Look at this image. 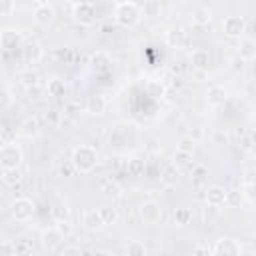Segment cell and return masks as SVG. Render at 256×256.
Returning <instances> with one entry per match:
<instances>
[{
	"label": "cell",
	"instance_id": "6da1fadb",
	"mask_svg": "<svg viewBox=\"0 0 256 256\" xmlns=\"http://www.w3.org/2000/svg\"><path fill=\"white\" fill-rule=\"evenodd\" d=\"M70 160H72L76 172L88 174V172H92L94 166L98 164V152H96V148H92V146H88V144H80V146H76V148L72 150V158H70Z\"/></svg>",
	"mask_w": 256,
	"mask_h": 256
},
{
	"label": "cell",
	"instance_id": "7a4b0ae2",
	"mask_svg": "<svg viewBox=\"0 0 256 256\" xmlns=\"http://www.w3.org/2000/svg\"><path fill=\"white\" fill-rule=\"evenodd\" d=\"M140 6L136 2H118L114 4V20L120 24V26H134L140 22Z\"/></svg>",
	"mask_w": 256,
	"mask_h": 256
},
{
	"label": "cell",
	"instance_id": "3957f363",
	"mask_svg": "<svg viewBox=\"0 0 256 256\" xmlns=\"http://www.w3.org/2000/svg\"><path fill=\"white\" fill-rule=\"evenodd\" d=\"M10 212H12V218L18 220V222H26L34 216L36 212V204L26 198V196H20V198H14L12 204H10Z\"/></svg>",
	"mask_w": 256,
	"mask_h": 256
},
{
	"label": "cell",
	"instance_id": "277c9868",
	"mask_svg": "<svg viewBox=\"0 0 256 256\" xmlns=\"http://www.w3.org/2000/svg\"><path fill=\"white\" fill-rule=\"evenodd\" d=\"M22 164V150L14 144H2L0 148V166L2 170H14Z\"/></svg>",
	"mask_w": 256,
	"mask_h": 256
},
{
	"label": "cell",
	"instance_id": "5b68a950",
	"mask_svg": "<svg viewBox=\"0 0 256 256\" xmlns=\"http://www.w3.org/2000/svg\"><path fill=\"white\" fill-rule=\"evenodd\" d=\"M72 16H74V22H76V24L90 26V24L96 20V6H94L92 2H80V4H74V8H72Z\"/></svg>",
	"mask_w": 256,
	"mask_h": 256
},
{
	"label": "cell",
	"instance_id": "8992f818",
	"mask_svg": "<svg viewBox=\"0 0 256 256\" xmlns=\"http://www.w3.org/2000/svg\"><path fill=\"white\" fill-rule=\"evenodd\" d=\"M32 16H34V22H36V24H40V26H50V24L54 22V18H56V10H54V6L48 4V2H36Z\"/></svg>",
	"mask_w": 256,
	"mask_h": 256
},
{
	"label": "cell",
	"instance_id": "52a82bcc",
	"mask_svg": "<svg viewBox=\"0 0 256 256\" xmlns=\"http://www.w3.org/2000/svg\"><path fill=\"white\" fill-rule=\"evenodd\" d=\"M222 30L230 38H240L246 32V20L242 16H226L222 22Z\"/></svg>",
	"mask_w": 256,
	"mask_h": 256
},
{
	"label": "cell",
	"instance_id": "ba28073f",
	"mask_svg": "<svg viewBox=\"0 0 256 256\" xmlns=\"http://www.w3.org/2000/svg\"><path fill=\"white\" fill-rule=\"evenodd\" d=\"M162 216V208L156 200H146L140 204V218L144 224H156Z\"/></svg>",
	"mask_w": 256,
	"mask_h": 256
},
{
	"label": "cell",
	"instance_id": "9c48e42d",
	"mask_svg": "<svg viewBox=\"0 0 256 256\" xmlns=\"http://www.w3.org/2000/svg\"><path fill=\"white\" fill-rule=\"evenodd\" d=\"M62 240H64V236H62V232H60L56 226L44 228L42 234H40V244H42V248L48 250V252L56 250V248L62 244Z\"/></svg>",
	"mask_w": 256,
	"mask_h": 256
},
{
	"label": "cell",
	"instance_id": "30bf717a",
	"mask_svg": "<svg viewBox=\"0 0 256 256\" xmlns=\"http://www.w3.org/2000/svg\"><path fill=\"white\" fill-rule=\"evenodd\" d=\"M214 256H240V246L234 238H220L214 244Z\"/></svg>",
	"mask_w": 256,
	"mask_h": 256
},
{
	"label": "cell",
	"instance_id": "8fae6325",
	"mask_svg": "<svg viewBox=\"0 0 256 256\" xmlns=\"http://www.w3.org/2000/svg\"><path fill=\"white\" fill-rule=\"evenodd\" d=\"M98 190H100L102 196L108 198V200H118V198L122 196V188H120V184L114 182L112 178H102V180L98 182Z\"/></svg>",
	"mask_w": 256,
	"mask_h": 256
},
{
	"label": "cell",
	"instance_id": "7c38bea8",
	"mask_svg": "<svg viewBox=\"0 0 256 256\" xmlns=\"http://www.w3.org/2000/svg\"><path fill=\"white\" fill-rule=\"evenodd\" d=\"M90 68L94 70V72H108L110 70V66H112V58L106 54V52H102V50H98V52H94L92 56H90Z\"/></svg>",
	"mask_w": 256,
	"mask_h": 256
},
{
	"label": "cell",
	"instance_id": "4fadbf2b",
	"mask_svg": "<svg viewBox=\"0 0 256 256\" xmlns=\"http://www.w3.org/2000/svg\"><path fill=\"white\" fill-rule=\"evenodd\" d=\"M226 192L228 190H224L222 186H218V184H214V186H208L206 188V204H210V206H222V204H226Z\"/></svg>",
	"mask_w": 256,
	"mask_h": 256
},
{
	"label": "cell",
	"instance_id": "5bb4252c",
	"mask_svg": "<svg viewBox=\"0 0 256 256\" xmlns=\"http://www.w3.org/2000/svg\"><path fill=\"white\" fill-rule=\"evenodd\" d=\"M190 62H192V68L194 70H204L206 72L208 66H210V52L204 50V48H196L190 54Z\"/></svg>",
	"mask_w": 256,
	"mask_h": 256
},
{
	"label": "cell",
	"instance_id": "9a60e30c",
	"mask_svg": "<svg viewBox=\"0 0 256 256\" xmlns=\"http://www.w3.org/2000/svg\"><path fill=\"white\" fill-rule=\"evenodd\" d=\"M20 38H22L20 30H16V28H4L2 34H0V44H2L4 50H12V48H16V44L20 42Z\"/></svg>",
	"mask_w": 256,
	"mask_h": 256
},
{
	"label": "cell",
	"instance_id": "2e32d148",
	"mask_svg": "<svg viewBox=\"0 0 256 256\" xmlns=\"http://www.w3.org/2000/svg\"><path fill=\"white\" fill-rule=\"evenodd\" d=\"M206 100L212 106H220V104H224L228 100V92H226L224 86H210L208 92H206Z\"/></svg>",
	"mask_w": 256,
	"mask_h": 256
},
{
	"label": "cell",
	"instance_id": "e0dca14e",
	"mask_svg": "<svg viewBox=\"0 0 256 256\" xmlns=\"http://www.w3.org/2000/svg\"><path fill=\"white\" fill-rule=\"evenodd\" d=\"M82 222H84V226H86L88 230H92V232H96V230H100V228H104V226H106L98 210H86V212H84Z\"/></svg>",
	"mask_w": 256,
	"mask_h": 256
},
{
	"label": "cell",
	"instance_id": "ac0fdd59",
	"mask_svg": "<svg viewBox=\"0 0 256 256\" xmlns=\"http://www.w3.org/2000/svg\"><path fill=\"white\" fill-rule=\"evenodd\" d=\"M238 56H240L244 62H246V60H254V58H256V40H254V38H244V40H240Z\"/></svg>",
	"mask_w": 256,
	"mask_h": 256
},
{
	"label": "cell",
	"instance_id": "d6986e66",
	"mask_svg": "<svg viewBox=\"0 0 256 256\" xmlns=\"http://www.w3.org/2000/svg\"><path fill=\"white\" fill-rule=\"evenodd\" d=\"M106 106H108V102H106V98H104L102 94H94V96H90L88 102H86V110H88L90 114H94V116L102 114V112L106 110Z\"/></svg>",
	"mask_w": 256,
	"mask_h": 256
},
{
	"label": "cell",
	"instance_id": "ffe728a7",
	"mask_svg": "<svg viewBox=\"0 0 256 256\" xmlns=\"http://www.w3.org/2000/svg\"><path fill=\"white\" fill-rule=\"evenodd\" d=\"M46 92H48V96L60 98V96L66 94V82L62 78H58V76L56 78H50L48 84H46Z\"/></svg>",
	"mask_w": 256,
	"mask_h": 256
},
{
	"label": "cell",
	"instance_id": "44dd1931",
	"mask_svg": "<svg viewBox=\"0 0 256 256\" xmlns=\"http://www.w3.org/2000/svg\"><path fill=\"white\" fill-rule=\"evenodd\" d=\"M38 82H40V76H38V72L36 70H32V68H26V70H22L20 72V84L24 86V88H36L38 86Z\"/></svg>",
	"mask_w": 256,
	"mask_h": 256
},
{
	"label": "cell",
	"instance_id": "7402d4cb",
	"mask_svg": "<svg viewBox=\"0 0 256 256\" xmlns=\"http://www.w3.org/2000/svg\"><path fill=\"white\" fill-rule=\"evenodd\" d=\"M38 130H40V124H38V120H36L34 116H28V118H26V120H22V124H20V134H22V136H26V138L36 136V134H38Z\"/></svg>",
	"mask_w": 256,
	"mask_h": 256
},
{
	"label": "cell",
	"instance_id": "603a6c76",
	"mask_svg": "<svg viewBox=\"0 0 256 256\" xmlns=\"http://www.w3.org/2000/svg\"><path fill=\"white\" fill-rule=\"evenodd\" d=\"M210 20H212V14H210V10L204 8V6H198V8L192 12V22H194L196 26H208Z\"/></svg>",
	"mask_w": 256,
	"mask_h": 256
},
{
	"label": "cell",
	"instance_id": "cb8c5ba5",
	"mask_svg": "<svg viewBox=\"0 0 256 256\" xmlns=\"http://www.w3.org/2000/svg\"><path fill=\"white\" fill-rule=\"evenodd\" d=\"M22 54H24V58L28 60V62H38L40 58H42V48H40V44H36V42H30V44H26L24 48H22Z\"/></svg>",
	"mask_w": 256,
	"mask_h": 256
},
{
	"label": "cell",
	"instance_id": "d4e9b609",
	"mask_svg": "<svg viewBox=\"0 0 256 256\" xmlns=\"http://www.w3.org/2000/svg\"><path fill=\"white\" fill-rule=\"evenodd\" d=\"M0 178H2V182H4L6 186L14 188V186H18V184H20L22 174H20V170H18V168H14V170H2Z\"/></svg>",
	"mask_w": 256,
	"mask_h": 256
},
{
	"label": "cell",
	"instance_id": "484cf974",
	"mask_svg": "<svg viewBox=\"0 0 256 256\" xmlns=\"http://www.w3.org/2000/svg\"><path fill=\"white\" fill-rule=\"evenodd\" d=\"M50 212H52V218L56 222H68V218H70V208L64 202H56Z\"/></svg>",
	"mask_w": 256,
	"mask_h": 256
},
{
	"label": "cell",
	"instance_id": "4316f807",
	"mask_svg": "<svg viewBox=\"0 0 256 256\" xmlns=\"http://www.w3.org/2000/svg\"><path fill=\"white\" fill-rule=\"evenodd\" d=\"M140 12L144 16H160L162 12V4L158 0H144L142 6H140Z\"/></svg>",
	"mask_w": 256,
	"mask_h": 256
},
{
	"label": "cell",
	"instance_id": "83f0119b",
	"mask_svg": "<svg viewBox=\"0 0 256 256\" xmlns=\"http://www.w3.org/2000/svg\"><path fill=\"white\" fill-rule=\"evenodd\" d=\"M174 222H176L178 226H186V224H190V222H192V210L186 208V206L176 208V210H174Z\"/></svg>",
	"mask_w": 256,
	"mask_h": 256
},
{
	"label": "cell",
	"instance_id": "f1b7e54d",
	"mask_svg": "<svg viewBox=\"0 0 256 256\" xmlns=\"http://www.w3.org/2000/svg\"><path fill=\"white\" fill-rule=\"evenodd\" d=\"M126 168H128V174L130 176H142L144 170H146V162L142 158H130L128 164H126Z\"/></svg>",
	"mask_w": 256,
	"mask_h": 256
},
{
	"label": "cell",
	"instance_id": "f546056e",
	"mask_svg": "<svg viewBox=\"0 0 256 256\" xmlns=\"http://www.w3.org/2000/svg\"><path fill=\"white\" fill-rule=\"evenodd\" d=\"M166 42L172 46V48H178L184 44V32L180 28H172L166 32Z\"/></svg>",
	"mask_w": 256,
	"mask_h": 256
},
{
	"label": "cell",
	"instance_id": "4dcf8cb0",
	"mask_svg": "<svg viewBox=\"0 0 256 256\" xmlns=\"http://www.w3.org/2000/svg\"><path fill=\"white\" fill-rule=\"evenodd\" d=\"M98 212H100V216H102V220H104L106 226L118 222V210L114 206H102V208H98Z\"/></svg>",
	"mask_w": 256,
	"mask_h": 256
},
{
	"label": "cell",
	"instance_id": "1f68e13d",
	"mask_svg": "<svg viewBox=\"0 0 256 256\" xmlns=\"http://www.w3.org/2000/svg\"><path fill=\"white\" fill-rule=\"evenodd\" d=\"M148 250L144 246V242L140 240H130L128 246H126V256H146Z\"/></svg>",
	"mask_w": 256,
	"mask_h": 256
},
{
	"label": "cell",
	"instance_id": "d6a6232c",
	"mask_svg": "<svg viewBox=\"0 0 256 256\" xmlns=\"http://www.w3.org/2000/svg\"><path fill=\"white\" fill-rule=\"evenodd\" d=\"M194 148H196V142H194L192 136H184V138H180L178 144H176V150H178V152H184V154H190V156H192Z\"/></svg>",
	"mask_w": 256,
	"mask_h": 256
},
{
	"label": "cell",
	"instance_id": "836d02e7",
	"mask_svg": "<svg viewBox=\"0 0 256 256\" xmlns=\"http://www.w3.org/2000/svg\"><path fill=\"white\" fill-rule=\"evenodd\" d=\"M146 90H148V94L154 96V98H162L164 92H166V88H164V84H162L160 80H148Z\"/></svg>",
	"mask_w": 256,
	"mask_h": 256
},
{
	"label": "cell",
	"instance_id": "e575fe53",
	"mask_svg": "<svg viewBox=\"0 0 256 256\" xmlns=\"http://www.w3.org/2000/svg\"><path fill=\"white\" fill-rule=\"evenodd\" d=\"M160 180H162V184H166V186H172V184H176V180H178V170H176L174 166H168V168H164V172H162Z\"/></svg>",
	"mask_w": 256,
	"mask_h": 256
},
{
	"label": "cell",
	"instance_id": "d590c367",
	"mask_svg": "<svg viewBox=\"0 0 256 256\" xmlns=\"http://www.w3.org/2000/svg\"><path fill=\"white\" fill-rule=\"evenodd\" d=\"M242 202H244V196H242L240 190H228V192H226V204H228L230 208H238Z\"/></svg>",
	"mask_w": 256,
	"mask_h": 256
},
{
	"label": "cell",
	"instance_id": "8d00e7d4",
	"mask_svg": "<svg viewBox=\"0 0 256 256\" xmlns=\"http://www.w3.org/2000/svg\"><path fill=\"white\" fill-rule=\"evenodd\" d=\"M0 140H2V144H14L16 142V130H12V128H2V134H0Z\"/></svg>",
	"mask_w": 256,
	"mask_h": 256
},
{
	"label": "cell",
	"instance_id": "74e56055",
	"mask_svg": "<svg viewBox=\"0 0 256 256\" xmlns=\"http://www.w3.org/2000/svg\"><path fill=\"white\" fill-rule=\"evenodd\" d=\"M0 256H18L16 244L10 242V240H4V242H2V248H0Z\"/></svg>",
	"mask_w": 256,
	"mask_h": 256
},
{
	"label": "cell",
	"instance_id": "f35d334b",
	"mask_svg": "<svg viewBox=\"0 0 256 256\" xmlns=\"http://www.w3.org/2000/svg\"><path fill=\"white\" fill-rule=\"evenodd\" d=\"M206 176H208V170H206L204 166H194V170H192V178H194V184H200V182H204V180H206Z\"/></svg>",
	"mask_w": 256,
	"mask_h": 256
},
{
	"label": "cell",
	"instance_id": "ab89813d",
	"mask_svg": "<svg viewBox=\"0 0 256 256\" xmlns=\"http://www.w3.org/2000/svg\"><path fill=\"white\" fill-rule=\"evenodd\" d=\"M10 104H12V96H10V92L4 88V90L0 92V110L6 112V110L10 108Z\"/></svg>",
	"mask_w": 256,
	"mask_h": 256
},
{
	"label": "cell",
	"instance_id": "60d3db41",
	"mask_svg": "<svg viewBox=\"0 0 256 256\" xmlns=\"http://www.w3.org/2000/svg\"><path fill=\"white\" fill-rule=\"evenodd\" d=\"M14 244H16V252H18V256H28V254L32 252V246H30L28 242H24V240H16Z\"/></svg>",
	"mask_w": 256,
	"mask_h": 256
},
{
	"label": "cell",
	"instance_id": "b9f144b4",
	"mask_svg": "<svg viewBox=\"0 0 256 256\" xmlns=\"http://www.w3.org/2000/svg\"><path fill=\"white\" fill-rule=\"evenodd\" d=\"M242 180H244V186H256V168H248Z\"/></svg>",
	"mask_w": 256,
	"mask_h": 256
},
{
	"label": "cell",
	"instance_id": "7bdbcfd3",
	"mask_svg": "<svg viewBox=\"0 0 256 256\" xmlns=\"http://www.w3.org/2000/svg\"><path fill=\"white\" fill-rule=\"evenodd\" d=\"M72 36H74V38H86V36H88V26L74 22V26H72Z\"/></svg>",
	"mask_w": 256,
	"mask_h": 256
},
{
	"label": "cell",
	"instance_id": "ee69618b",
	"mask_svg": "<svg viewBox=\"0 0 256 256\" xmlns=\"http://www.w3.org/2000/svg\"><path fill=\"white\" fill-rule=\"evenodd\" d=\"M190 154H184V152H178L176 150V154H174V164L176 166H186V164H190Z\"/></svg>",
	"mask_w": 256,
	"mask_h": 256
},
{
	"label": "cell",
	"instance_id": "f6af8a7d",
	"mask_svg": "<svg viewBox=\"0 0 256 256\" xmlns=\"http://www.w3.org/2000/svg\"><path fill=\"white\" fill-rule=\"evenodd\" d=\"M74 172H76V168H74V164H72V160L60 166V176H64V178H70V176H72Z\"/></svg>",
	"mask_w": 256,
	"mask_h": 256
},
{
	"label": "cell",
	"instance_id": "bcb514c9",
	"mask_svg": "<svg viewBox=\"0 0 256 256\" xmlns=\"http://www.w3.org/2000/svg\"><path fill=\"white\" fill-rule=\"evenodd\" d=\"M60 256H82V250L78 246H66Z\"/></svg>",
	"mask_w": 256,
	"mask_h": 256
},
{
	"label": "cell",
	"instance_id": "7dc6e473",
	"mask_svg": "<svg viewBox=\"0 0 256 256\" xmlns=\"http://www.w3.org/2000/svg\"><path fill=\"white\" fill-rule=\"evenodd\" d=\"M46 120H48V122H52V124L60 122V112H58V110H54V108H52V110H48V112H46Z\"/></svg>",
	"mask_w": 256,
	"mask_h": 256
},
{
	"label": "cell",
	"instance_id": "c3c4849f",
	"mask_svg": "<svg viewBox=\"0 0 256 256\" xmlns=\"http://www.w3.org/2000/svg\"><path fill=\"white\" fill-rule=\"evenodd\" d=\"M218 206H210V204H206V208H204V216L206 218H216L218 216Z\"/></svg>",
	"mask_w": 256,
	"mask_h": 256
},
{
	"label": "cell",
	"instance_id": "681fc988",
	"mask_svg": "<svg viewBox=\"0 0 256 256\" xmlns=\"http://www.w3.org/2000/svg\"><path fill=\"white\" fill-rule=\"evenodd\" d=\"M14 8H16V4H14V2H10V0H6V2H2V4H0V12H2V14H10Z\"/></svg>",
	"mask_w": 256,
	"mask_h": 256
},
{
	"label": "cell",
	"instance_id": "f907efd6",
	"mask_svg": "<svg viewBox=\"0 0 256 256\" xmlns=\"http://www.w3.org/2000/svg\"><path fill=\"white\" fill-rule=\"evenodd\" d=\"M214 142H216V144H228V134H224V132H214Z\"/></svg>",
	"mask_w": 256,
	"mask_h": 256
},
{
	"label": "cell",
	"instance_id": "816d5d0a",
	"mask_svg": "<svg viewBox=\"0 0 256 256\" xmlns=\"http://www.w3.org/2000/svg\"><path fill=\"white\" fill-rule=\"evenodd\" d=\"M56 228L62 232V236H68V234H70V230H72L68 222H58V226H56Z\"/></svg>",
	"mask_w": 256,
	"mask_h": 256
},
{
	"label": "cell",
	"instance_id": "f5cc1de1",
	"mask_svg": "<svg viewBox=\"0 0 256 256\" xmlns=\"http://www.w3.org/2000/svg\"><path fill=\"white\" fill-rule=\"evenodd\" d=\"M232 68H234V70H242V68H244V60H242L240 56H236V58L232 60Z\"/></svg>",
	"mask_w": 256,
	"mask_h": 256
},
{
	"label": "cell",
	"instance_id": "db71d44e",
	"mask_svg": "<svg viewBox=\"0 0 256 256\" xmlns=\"http://www.w3.org/2000/svg\"><path fill=\"white\" fill-rule=\"evenodd\" d=\"M156 256H172V254H170L168 250H158V252H156Z\"/></svg>",
	"mask_w": 256,
	"mask_h": 256
}]
</instances>
